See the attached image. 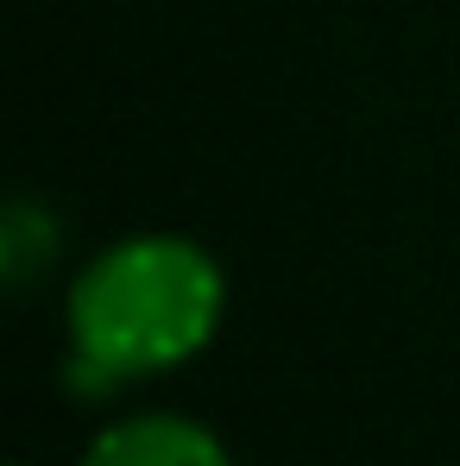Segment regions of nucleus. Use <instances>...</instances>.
I'll return each mask as SVG.
<instances>
[{
	"mask_svg": "<svg viewBox=\"0 0 460 466\" xmlns=\"http://www.w3.org/2000/svg\"><path fill=\"white\" fill-rule=\"evenodd\" d=\"M228 303L221 265L177 233L107 246L70 284V385L107 397L127 379L170 372L215 340Z\"/></svg>",
	"mask_w": 460,
	"mask_h": 466,
	"instance_id": "nucleus-1",
	"label": "nucleus"
},
{
	"mask_svg": "<svg viewBox=\"0 0 460 466\" xmlns=\"http://www.w3.org/2000/svg\"><path fill=\"white\" fill-rule=\"evenodd\" d=\"M82 466H233L228 448L189 416H133L95 435Z\"/></svg>",
	"mask_w": 460,
	"mask_h": 466,
	"instance_id": "nucleus-2",
	"label": "nucleus"
},
{
	"mask_svg": "<svg viewBox=\"0 0 460 466\" xmlns=\"http://www.w3.org/2000/svg\"><path fill=\"white\" fill-rule=\"evenodd\" d=\"M57 252V228L38 202H13L0 221V271L6 284H26L32 271H45V258Z\"/></svg>",
	"mask_w": 460,
	"mask_h": 466,
	"instance_id": "nucleus-3",
	"label": "nucleus"
}]
</instances>
